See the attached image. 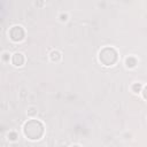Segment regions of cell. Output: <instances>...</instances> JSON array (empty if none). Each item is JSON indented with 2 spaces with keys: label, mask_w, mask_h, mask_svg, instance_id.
I'll use <instances>...</instances> for the list:
<instances>
[{
  "label": "cell",
  "mask_w": 147,
  "mask_h": 147,
  "mask_svg": "<svg viewBox=\"0 0 147 147\" xmlns=\"http://www.w3.org/2000/svg\"><path fill=\"white\" fill-rule=\"evenodd\" d=\"M44 124L38 119H29L23 126V132L30 140L40 139L44 134Z\"/></svg>",
  "instance_id": "1"
},
{
  "label": "cell",
  "mask_w": 147,
  "mask_h": 147,
  "mask_svg": "<svg viewBox=\"0 0 147 147\" xmlns=\"http://www.w3.org/2000/svg\"><path fill=\"white\" fill-rule=\"evenodd\" d=\"M99 60L105 65H113L118 60V53L113 47H105L99 53Z\"/></svg>",
  "instance_id": "2"
},
{
  "label": "cell",
  "mask_w": 147,
  "mask_h": 147,
  "mask_svg": "<svg viewBox=\"0 0 147 147\" xmlns=\"http://www.w3.org/2000/svg\"><path fill=\"white\" fill-rule=\"evenodd\" d=\"M24 36H25L24 29L20 25H15L9 30V37L13 41H21L23 40Z\"/></svg>",
  "instance_id": "3"
},
{
  "label": "cell",
  "mask_w": 147,
  "mask_h": 147,
  "mask_svg": "<svg viewBox=\"0 0 147 147\" xmlns=\"http://www.w3.org/2000/svg\"><path fill=\"white\" fill-rule=\"evenodd\" d=\"M24 61H25V59H24V55H23L22 53H15V54L13 55V57H11V62H13V64L16 65V67L23 65Z\"/></svg>",
  "instance_id": "4"
},
{
  "label": "cell",
  "mask_w": 147,
  "mask_h": 147,
  "mask_svg": "<svg viewBox=\"0 0 147 147\" xmlns=\"http://www.w3.org/2000/svg\"><path fill=\"white\" fill-rule=\"evenodd\" d=\"M137 63H138V61H137V59L134 56H129L125 60V64H126L127 68H133V67H136Z\"/></svg>",
  "instance_id": "5"
},
{
  "label": "cell",
  "mask_w": 147,
  "mask_h": 147,
  "mask_svg": "<svg viewBox=\"0 0 147 147\" xmlns=\"http://www.w3.org/2000/svg\"><path fill=\"white\" fill-rule=\"evenodd\" d=\"M49 57L53 62H57L61 60V53L59 51H53L51 54H49Z\"/></svg>",
  "instance_id": "6"
},
{
  "label": "cell",
  "mask_w": 147,
  "mask_h": 147,
  "mask_svg": "<svg viewBox=\"0 0 147 147\" xmlns=\"http://www.w3.org/2000/svg\"><path fill=\"white\" fill-rule=\"evenodd\" d=\"M141 88H142V86H141L140 83H134V84L132 85V91H133L134 93H139V92H141Z\"/></svg>",
  "instance_id": "7"
},
{
  "label": "cell",
  "mask_w": 147,
  "mask_h": 147,
  "mask_svg": "<svg viewBox=\"0 0 147 147\" xmlns=\"http://www.w3.org/2000/svg\"><path fill=\"white\" fill-rule=\"evenodd\" d=\"M17 138H18V134H17L16 132H9V133H8V139H9V140L15 141V140H17Z\"/></svg>",
  "instance_id": "8"
},
{
  "label": "cell",
  "mask_w": 147,
  "mask_h": 147,
  "mask_svg": "<svg viewBox=\"0 0 147 147\" xmlns=\"http://www.w3.org/2000/svg\"><path fill=\"white\" fill-rule=\"evenodd\" d=\"M2 60H3L5 62L9 61V54H8V53H3V54H2Z\"/></svg>",
  "instance_id": "9"
},
{
  "label": "cell",
  "mask_w": 147,
  "mask_h": 147,
  "mask_svg": "<svg viewBox=\"0 0 147 147\" xmlns=\"http://www.w3.org/2000/svg\"><path fill=\"white\" fill-rule=\"evenodd\" d=\"M141 92H142V96H144V99H146V100H147V86H146V87H144V90H142Z\"/></svg>",
  "instance_id": "10"
},
{
  "label": "cell",
  "mask_w": 147,
  "mask_h": 147,
  "mask_svg": "<svg viewBox=\"0 0 147 147\" xmlns=\"http://www.w3.org/2000/svg\"><path fill=\"white\" fill-rule=\"evenodd\" d=\"M60 20L61 21H67L68 20V15L67 14H61L60 15Z\"/></svg>",
  "instance_id": "11"
},
{
  "label": "cell",
  "mask_w": 147,
  "mask_h": 147,
  "mask_svg": "<svg viewBox=\"0 0 147 147\" xmlns=\"http://www.w3.org/2000/svg\"><path fill=\"white\" fill-rule=\"evenodd\" d=\"M72 147H79V146H77V145H75V146H72Z\"/></svg>",
  "instance_id": "12"
}]
</instances>
